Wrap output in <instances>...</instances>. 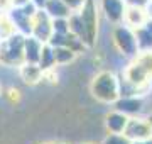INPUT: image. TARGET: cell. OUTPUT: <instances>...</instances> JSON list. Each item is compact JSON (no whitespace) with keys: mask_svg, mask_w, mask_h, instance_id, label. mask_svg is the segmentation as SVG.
Masks as SVG:
<instances>
[{"mask_svg":"<svg viewBox=\"0 0 152 144\" xmlns=\"http://www.w3.org/2000/svg\"><path fill=\"white\" fill-rule=\"evenodd\" d=\"M90 92L98 102L112 105L118 98V76L113 71H100L93 78Z\"/></svg>","mask_w":152,"mask_h":144,"instance_id":"obj_1","label":"cell"},{"mask_svg":"<svg viewBox=\"0 0 152 144\" xmlns=\"http://www.w3.org/2000/svg\"><path fill=\"white\" fill-rule=\"evenodd\" d=\"M24 37L20 32H12L0 39V63L4 66L19 68L24 63Z\"/></svg>","mask_w":152,"mask_h":144,"instance_id":"obj_2","label":"cell"},{"mask_svg":"<svg viewBox=\"0 0 152 144\" xmlns=\"http://www.w3.org/2000/svg\"><path fill=\"white\" fill-rule=\"evenodd\" d=\"M112 43L117 48L122 56L125 58H130L134 60L139 54V48H137V39H135V32L134 29L122 24H115L113 31H112Z\"/></svg>","mask_w":152,"mask_h":144,"instance_id":"obj_3","label":"cell"},{"mask_svg":"<svg viewBox=\"0 0 152 144\" xmlns=\"http://www.w3.org/2000/svg\"><path fill=\"white\" fill-rule=\"evenodd\" d=\"M98 14H100V7H98L96 0H85L83 7L78 10V15L81 19V24L86 32V46L93 48L96 44L98 39Z\"/></svg>","mask_w":152,"mask_h":144,"instance_id":"obj_4","label":"cell"},{"mask_svg":"<svg viewBox=\"0 0 152 144\" xmlns=\"http://www.w3.org/2000/svg\"><path fill=\"white\" fill-rule=\"evenodd\" d=\"M115 110L125 114L127 117L142 115L145 110V95H132V97H118L113 104Z\"/></svg>","mask_w":152,"mask_h":144,"instance_id":"obj_5","label":"cell"},{"mask_svg":"<svg viewBox=\"0 0 152 144\" xmlns=\"http://www.w3.org/2000/svg\"><path fill=\"white\" fill-rule=\"evenodd\" d=\"M130 141H140V139L151 137V126L147 122L145 117L137 115V117H129L127 126H125L124 132Z\"/></svg>","mask_w":152,"mask_h":144,"instance_id":"obj_6","label":"cell"},{"mask_svg":"<svg viewBox=\"0 0 152 144\" xmlns=\"http://www.w3.org/2000/svg\"><path fill=\"white\" fill-rule=\"evenodd\" d=\"M9 21L12 22L15 32H20L22 36H29L32 31V17L26 14L22 7H9L5 10Z\"/></svg>","mask_w":152,"mask_h":144,"instance_id":"obj_7","label":"cell"},{"mask_svg":"<svg viewBox=\"0 0 152 144\" xmlns=\"http://www.w3.org/2000/svg\"><path fill=\"white\" fill-rule=\"evenodd\" d=\"M34 37H37L42 43H48L51 34H53V26H51V17L42 10L37 9L36 14L32 15V31H31Z\"/></svg>","mask_w":152,"mask_h":144,"instance_id":"obj_8","label":"cell"},{"mask_svg":"<svg viewBox=\"0 0 152 144\" xmlns=\"http://www.w3.org/2000/svg\"><path fill=\"white\" fill-rule=\"evenodd\" d=\"M100 10L103 12L105 19L110 24H122L125 14V4L122 0H100Z\"/></svg>","mask_w":152,"mask_h":144,"instance_id":"obj_9","label":"cell"},{"mask_svg":"<svg viewBox=\"0 0 152 144\" xmlns=\"http://www.w3.org/2000/svg\"><path fill=\"white\" fill-rule=\"evenodd\" d=\"M122 75H124L130 83L137 85V87H140V88H144L147 92V87H149V82L152 80V76L149 75V73L144 70V68L137 63V61L132 60L130 65L125 68L124 71H122Z\"/></svg>","mask_w":152,"mask_h":144,"instance_id":"obj_10","label":"cell"},{"mask_svg":"<svg viewBox=\"0 0 152 144\" xmlns=\"http://www.w3.org/2000/svg\"><path fill=\"white\" fill-rule=\"evenodd\" d=\"M42 44H44L42 41L34 37L32 34L26 36L24 37V63H34V65H37Z\"/></svg>","mask_w":152,"mask_h":144,"instance_id":"obj_11","label":"cell"},{"mask_svg":"<svg viewBox=\"0 0 152 144\" xmlns=\"http://www.w3.org/2000/svg\"><path fill=\"white\" fill-rule=\"evenodd\" d=\"M139 51H152V19H147L140 27L134 29Z\"/></svg>","mask_w":152,"mask_h":144,"instance_id":"obj_12","label":"cell"},{"mask_svg":"<svg viewBox=\"0 0 152 144\" xmlns=\"http://www.w3.org/2000/svg\"><path fill=\"white\" fill-rule=\"evenodd\" d=\"M147 19L149 17H147L145 7H125V14H124L125 26H129L132 29H137V27H140Z\"/></svg>","mask_w":152,"mask_h":144,"instance_id":"obj_13","label":"cell"},{"mask_svg":"<svg viewBox=\"0 0 152 144\" xmlns=\"http://www.w3.org/2000/svg\"><path fill=\"white\" fill-rule=\"evenodd\" d=\"M19 75L27 85H36L44 78V71L34 63H22L19 66Z\"/></svg>","mask_w":152,"mask_h":144,"instance_id":"obj_14","label":"cell"},{"mask_svg":"<svg viewBox=\"0 0 152 144\" xmlns=\"http://www.w3.org/2000/svg\"><path fill=\"white\" fill-rule=\"evenodd\" d=\"M127 120H129V117L125 115V114H122V112L113 109L107 115V119H105V127H107V131L110 134H122L125 126H127Z\"/></svg>","mask_w":152,"mask_h":144,"instance_id":"obj_15","label":"cell"},{"mask_svg":"<svg viewBox=\"0 0 152 144\" xmlns=\"http://www.w3.org/2000/svg\"><path fill=\"white\" fill-rule=\"evenodd\" d=\"M51 19H58V17H69V14L73 12L66 7V4L63 0H48V4L42 9Z\"/></svg>","mask_w":152,"mask_h":144,"instance_id":"obj_16","label":"cell"},{"mask_svg":"<svg viewBox=\"0 0 152 144\" xmlns=\"http://www.w3.org/2000/svg\"><path fill=\"white\" fill-rule=\"evenodd\" d=\"M37 66L41 68L44 73H46V71H51V70L56 66L54 49H53V46H49L48 43H44V44H42L41 56H39V61H37Z\"/></svg>","mask_w":152,"mask_h":144,"instance_id":"obj_17","label":"cell"},{"mask_svg":"<svg viewBox=\"0 0 152 144\" xmlns=\"http://www.w3.org/2000/svg\"><path fill=\"white\" fill-rule=\"evenodd\" d=\"M54 49V60H56V65H69V63H73L75 61V58L78 54H76L73 49H69V48H66V46H59V48H53Z\"/></svg>","mask_w":152,"mask_h":144,"instance_id":"obj_18","label":"cell"},{"mask_svg":"<svg viewBox=\"0 0 152 144\" xmlns=\"http://www.w3.org/2000/svg\"><path fill=\"white\" fill-rule=\"evenodd\" d=\"M134 61H137L152 76V51H139V54L134 58Z\"/></svg>","mask_w":152,"mask_h":144,"instance_id":"obj_19","label":"cell"},{"mask_svg":"<svg viewBox=\"0 0 152 144\" xmlns=\"http://www.w3.org/2000/svg\"><path fill=\"white\" fill-rule=\"evenodd\" d=\"M51 26H53V32H56V34H68V32H69L68 17H58V19H51Z\"/></svg>","mask_w":152,"mask_h":144,"instance_id":"obj_20","label":"cell"},{"mask_svg":"<svg viewBox=\"0 0 152 144\" xmlns=\"http://www.w3.org/2000/svg\"><path fill=\"white\" fill-rule=\"evenodd\" d=\"M132 141L125 134H108L102 144H130Z\"/></svg>","mask_w":152,"mask_h":144,"instance_id":"obj_21","label":"cell"},{"mask_svg":"<svg viewBox=\"0 0 152 144\" xmlns=\"http://www.w3.org/2000/svg\"><path fill=\"white\" fill-rule=\"evenodd\" d=\"M63 2L66 4V7L71 12H78L83 7V4H85V0H63Z\"/></svg>","mask_w":152,"mask_h":144,"instance_id":"obj_22","label":"cell"},{"mask_svg":"<svg viewBox=\"0 0 152 144\" xmlns=\"http://www.w3.org/2000/svg\"><path fill=\"white\" fill-rule=\"evenodd\" d=\"M127 7H145L147 0H122Z\"/></svg>","mask_w":152,"mask_h":144,"instance_id":"obj_23","label":"cell"},{"mask_svg":"<svg viewBox=\"0 0 152 144\" xmlns=\"http://www.w3.org/2000/svg\"><path fill=\"white\" fill-rule=\"evenodd\" d=\"M31 4H32L36 9H44V5L48 4V0H31Z\"/></svg>","mask_w":152,"mask_h":144,"instance_id":"obj_24","label":"cell"},{"mask_svg":"<svg viewBox=\"0 0 152 144\" xmlns=\"http://www.w3.org/2000/svg\"><path fill=\"white\" fill-rule=\"evenodd\" d=\"M130 144H152V137H147V139H140V141H132Z\"/></svg>","mask_w":152,"mask_h":144,"instance_id":"obj_25","label":"cell"},{"mask_svg":"<svg viewBox=\"0 0 152 144\" xmlns=\"http://www.w3.org/2000/svg\"><path fill=\"white\" fill-rule=\"evenodd\" d=\"M145 119H147V122H149V126H151V137H152V114H149Z\"/></svg>","mask_w":152,"mask_h":144,"instance_id":"obj_26","label":"cell"},{"mask_svg":"<svg viewBox=\"0 0 152 144\" xmlns=\"http://www.w3.org/2000/svg\"><path fill=\"white\" fill-rule=\"evenodd\" d=\"M51 144H68V143H51Z\"/></svg>","mask_w":152,"mask_h":144,"instance_id":"obj_27","label":"cell"},{"mask_svg":"<svg viewBox=\"0 0 152 144\" xmlns=\"http://www.w3.org/2000/svg\"><path fill=\"white\" fill-rule=\"evenodd\" d=\"M81 144H95V143H81Z\"/></svg>","mask_w":152,"mask_h":144,"instance_id":"obj_28","label":"cell"}]
</instances>
